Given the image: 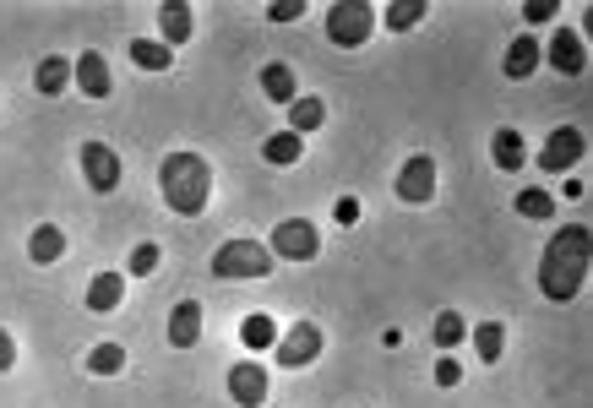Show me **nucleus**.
I'll return each mask as SVG.
<instances>
[{"label": "nucleus", "instance_id": "24", "mask_svg": "<svg viewBox=\"0 0 593 408\" xmlns=\"http://www.w3.org/2000/svg\"><path fill=\"white\" fill-rule=\"evenodd\" d=\"M474 349H479V365H496L501 349H506V327L501 321H479L474 327Z\"/></svg>", "mask_w": 593, "mask_h": 408}, {"label": "nucleus", "instance_id": "32", "mask_svg": "<svg viewBox=\"0 0 593 408\" xmlns=\"http://www.w3.org/2000/svg\"><path fill=\"white\" fill-rule=\"evenodd\" d=\"M267 17H273V22H294V17H305V6H300V0H273Z\"/></svg>", "mask_w": 593, "mask_h": 408}, {"label": "nucleus", "instance_id": "31", "mask_svg": "<svg viewBox=\"0 0 593 408\" xmlns=\"http://www.w3.org/2000/svg\"><path fill=\"white\" fill-rule=\"evenodd\" d=\"M332 218H338L343 229H354V224H360V202H354V196H338V207H332Z\"/></svg>", "mask_w": 593, "mask_h": 408}, {"label": "nucleus", "instance_id": "10", "mask_svg": "<svg viewBox=\"0 0 593 408\" xmlns=\"http://www.w3.org/2000/svg\"><path fill=\"white\" fill-rule=\"evenodd\" d=\"M583 153H588L583 131H572V126H555V131H550V142H545V153H539V169L561 175V169H572Z\"/></svg>", "mask_w": 593, "mask_h": 408}, {"label": "nucleus", "instance_id": "27", "mask_svg": "<svg viewBox=\"0 0 593 408\" xmlns=\"http://www.w3.org/2000/svg\"><path fill=\"white\" fill-rule=\"evenodd\" d=\"M430 338H436V349H457V343L468 338V321L457 311H441L436 321H430Z\"/></svg>", "mask_w": 593, "mask_h": 408}, {"label": "nucleus", "instance_id": "4", "mask_svg": "<svg viewBox=\"0 0 593 408\" xmlns=\"http://www.w3.org/2000/svg\"><path fill=\"white\" fill-rule=\"evenodd\" d=\"M370 28H376V6H365V0H338L327 11V39L338 49H360L370 39Z\"/></svg>", "mask_w": 593, "mask_h": 408}, {"label": "nucleus", "instance_id": "21", "mask_svg": "<svg viewBox=\"0 0 593 408\" xmlns=\"http://www.w3.org/2000/svg\"><path fill=\"white\" fill-rule=\"evenodd\" d=\"M300 153H305V136H294V131H273L262 142V158H267V164H278V169L300 164Z\"/></svg>", "mask_w": 593, "mask_h": 408}, {"label": "nucleus", "instance_id": "33", "mask_svg": "<svg viewBox=\"0 0 593 408\" xmlns=\"http://www.w3.org/2000/svg\"><path fill=\"white\" fill-rule=\"evenodd\" d=\"M436 381H441V387H457V381H463V365L441 360V365H436Z\"/></svg>", "mask_w": 593, "mask_h": 408}, {"label": "nucleus", "instance_id": "16", "mask_svg": "<svg viewBox=\"0 0 593 408\" xmlns=\"http://www.w3.org/2000/svg\"><path fill=\"white\" fill-rule=\"evenodd\" d=\"M490 158H496V169H506V175H517L523 169V131H512V126H501L496 136H490Z\"/></svg>", "mask_w": 593, "mask_h": 408}, {"label": "nucleus", "instance_id": "28", "mask_svg": "<svg viewBox=\"0 0 593 408\" xmlns=\"http://www.w3.org/2000/svg\"><path fill=\"white\" fill-rule=\"evenodd\" d=\"M120 370H126V349H120V343L88 349V376H120Z\"/></svg>", "mask_w": 593, "mask_h": 408}, {"label": "nucleus", "instance_id": "18", "mask_svg": "<svg viewBox=\"0 0 593 408\" xmlns=\"http://www.w3.org/2000/svg\"><path fill=\"white\" fill-rule=\"evenodd\" d=\"M28 256H33V262H39V267L60 262V256H66V234H60L55 224H39V229L28 234Z\"/></svg>", "mask_w": 593, "mask_h": 408}, {"label": "nucleus", "instance_id": "23", "mask_svg": "<svg viewBox=\"0 0 593 408\" xmlns=\"http://www.w3.org/2000/svg\"><path fill=\"white\" fill-rule=\"evenodd\" d=\"M321 120H327V104H321V98H294V104H289V131L294 136L321 131Z\"/></svg>", "mask_w": 593, "mask_h": 408}, {"label": "nucleus", "instance_id": "2", "mask_svg": "<svg viewBox=\"0 0 593 408\" xmlns=\"http://www.w3.org/2000/svg\"><path fill=\"white\" fill-rule=\"evenodd\" d=\"M158 191H164L169 213L196 218L207 207V196H213V164L202 153H169L158 164Z\"/></svg>", "mask_w": 593, "mask_h": 408}, {"label": "nucleus", "instance_id": "19", "mask_svg": "<svg viewBox=\"0 0 593 408\" xmlns=\"http://www.w3.org/2000/svg\"><path fill=\"white\" fill-rule=\"evenodd\" d=\"M262 93L273 98V104H294V98H300V88H294V71L283 66V60H267V66H262Z\"/></svg>", "mask_w": 593, "mask_h": 408}, {"label": "nucleus", "instance_id": "29", "mask_svg": "<svg viewBox=\"0 0 593 408\" xmlns=\"http://www.w3.org/2000/svg\"><path fill=\"white\" fill-rule=\"evenodd\" d=\"M419 17H425V0H392V6L381 11V22H387L392 33H409Z\"/></svg>", "mask_w": 593, "mask_h": 408}, {"label": "nucleus", "instance_id": "26", "mask_svg": "<svg viewBox=\"0 0 593 408\" xmlns=\"http://www.w3.org/2000/svg\"><path fill=\"white\" fill-rule=\"evenodd\" d=\"M534 66H539V44L534 39H517L512 49H506V77H512V82L534 77Z\"/></svg>", "mask_w": 593, "mask_h": 408}, {"label": "nucleus", "instance_id": "17", "mask_svg": "<svg viewBox=\"0 0 593 408\" xmlns=\"http://www.w3.org/2000/svg\"><path fill=\"white\" fill-rule=\"evenodd\" d=\"M240 343H245V349H251V354L273 349V343H278V321L267 316V311H251V316L240 321Z\"/></svg>", "mask_w": 593, "mask_h": 408}, {"label": "nucleus", "instance_id": "15", "mask_svg": "<svg viewBox=\"0 0 593 408\" xmlns=\"http://www.w3.org/2000/svg\"><path fill=\"white\" fill-rule=\"evenodd\" d=\"M158 33H164V49H180L185 39H191V6H185V0H164V6H158Z\"/></svg>", "mask_w": 593, "mask_h": 408}, {"label": "nucleus", "instance_id": "22", "mask_svg": "<svg viewBox=\"0 0 593 408\" xmlns=\"http://www.w3.org/2000/svg\"><path fill=\"white\" fill-rule=\"evenodd\" d=\"M66 82H71V60L44 55V60H39V71H33V88H39L44 98H55V93H66Z\"/></svg>", "mask_w": 593, "mask_h": 408}, {"label": "nucleus", "instance_id": "25", "mask_svg": "<svg viewBox=\"0 0 593 408\" xmlns=\"http://www.w3.org/2000/svg\"><path fill=\"white\" fill-rule=\"evenodd\" d=\"M131 60H137L142 71H169L175 66V49H164L158 39H131Z\"/></svg>", "mask_w": 593, "mask_h": 408}, {"label": "nucleus", "instance_id": "1", "mask_svg": "<svg viewBox=\"0 0 593 408\" xmlns=\"http://www.w3.org/2000/svg\"><path fill=\"white\" fill-rule=\"evenodd\" d=\"M583 278H588V229L572 224V229H561L545 245L539 289H545V300H572V294L583 289Z\"/></svg>", "mask_w": 593, "mask_h": 408}, {"label": "nucleus", "instance_id": "8", "mask_svg": "<svg viewBox=\"0 0 593 408\" xmlns=\"http://www.w3.org/2000/svg\"><path fill=\"white\" fill-rule=\"evenodd\" d=\"M398 196L409 207H425L430 196H436V158L430 153H414L409 164H403V175H398Z\"/></svg>", "mask_w": 593, "mask_h": 408}, {"label": "nucleus", "instance_id": "30", "mask_svg": "<svg viewBox=\"0 0 593 408\" xmlns=\"http://www.w3.org/2000/svg\"><path fill=\"white\" fill-rule=\"evenodd\" d=\"M153 267H158V245H137L131 251V278H147Z\"/></svg>", "mask_w": 593, "mask_h": 408}, {"label": "nucleus", "instance_id": "5", "mask_svg": "<svg viewBox=\"0 0 593 408\" xmlns=\"http://www.w3.org/2000/svg\"><path fill=\"white\" fill-rule=\"evenodd\" d=\"M267 251H273V262H311L321 251V234L311 218H283L273 229V240H267Z\"/></svg>", "mask_w": 593, "mask_h": 408}, {"label": "nucleus", "instance_id": "35", "mask_svg": "<svg viewBox=\"0 0 593 408\" xmlns=\"http://www.w3.org/2000/svg\"><path fill=\"white\" fill-rule=\"evenodd\" d=\"M11 365H17V343H11L6 332H0V376H6Z\"/></svg>", "mask_w": 593, "mask_h": 408}, {"label": "nucleus", "instance_id": "14", "mask_svg": "<svg viewBox=\"0 0 593 408\" xmlns=\"http://www.w3.org/2000/svg\"><path fill=\"white\" fill-rule=\"evenodd\" d=\"M120 300H126V272H93L88 278V311L109 316Z\"/></svg>", "mask_w": 593, "mask_h": 408}, {"label": "nucleus", "instance_id": "3", "mask_svg": "<svg viewBox=\"0 0 593 408\" xmlns=\"http://www.w3.org/2000/svg\"><path fill=\"white\" fill-rule=\"evenodd\" d=\"M213 278H229V283H251V278H273V251L262 240H229L218 245L213 256Z\"/></svg>", "mask_w": 593, "mask_h": 408}, {"label": "nucleus", "instance_id": "9", "mask_svg": "<svg viewBox=\"0 0 593 408\" xmlns=\"http://www.w3.org/2000/svg\"><path fill=\"white\" fill-rule=\"evenodd\" d=\"M229 398L240 403V408H262L267 403V365L262 360L229 365Z\"/></svg>", "mask_w": 593, "mask_h": 408}, {"label": "nucleus", "instance_id": "13", "mask_svg": "<svg viewBox=\"0 0 593 408\" xmlns=\"http://www.w3.org/2000/svg\"><path fill=\"white\" fill-rule=\"evenodd\" d=\"M196 338H202V305L180 300L169 311V349H196Z\"/></svg>", "mask_w": 593, "mask_h": 408}, {"label": "nucleus", "instance_id": "20", "mask_svg": "<svg viewBox=\"0 0 593 408\" xmlns=\"http://www.w3.org/2000/svg\"><path fill=\"white\" fill-rule=\"evenodd\" d=\"M512 207H517V218H528V224H550L555 218V196L534 191V185H523V191L512 196Z\"/></svg>", "mask_w": 593, "mask_h": 408}, {"label": "nucleus", "instance_id": "12", "mask_svg": "<svg viewBox=\"0 0 593 408\" xmlns=\"http://www.w3.org/2000/svg\"><path fill=\"white\" fill-rule=\"evenodd\" d=\"M550 66L561 71V77H583V66H588V49H583V39H577L572 28H561L550 39Z\"/></svg>", "mask_w": 593, "mask_h": 408}, {"label": "nucleus", "instance_id": "34", "mask_svg": "<svg viewBox=\"0 0 593 408\" xmlns=\"http://www.w3.org/2000/svg\"><path fill=\"white\" fill-rule=\"evenodd\" d=\"M523 17H528V22H550V17H555V0H534Z\"/></svg>", "mask_w": 593, "mask_h": 408}, {"label": "nucleus", "instance_id": "6", "mask_svg": "<svg viewBox=\"0 0 593 408\" xmlns=\"http://www.w3.org/2000/svg\"><path fill=\"white\" fill-rule=\"evenodd\" d=\"M321 327L316 321H294L289 332H283V338L273 343L278 349V365H289V370H305V365H316V354H321Z\"/></svg>", "mask_w": 593, "mask_h": 408}, {"label": "nucleus", "instance_id": "11", "mask_svg": "<svg viewBox=\"0 0 593 408\" xmlns=\"http://www.w3.org/2000/svg\"><path fill=\"white\" fill-rule=\"evenodd\" d=\"M71 77H77V88L88 93V98H109V88H115V77H109V60L98 55V49H88V55H77Z\"/></svg>", "mask_w": 593, "mask_h": 408}, {"label": "nucleus", "instance_id": "7", "mask_svg": "<svg viewBox=\"0 0 593 408\" xmlns=\"http://www.w3.org/2000/svg\"><path fill=\"white\" fill-rule=\"evenodd\" d=\"M82 180H88V191H98V196L120 191V153L115 147H104V142L82 147Z\"/></svg>", "mask_w": 593, "mask_h": 408}]
</instances>
